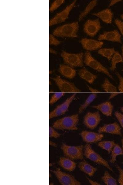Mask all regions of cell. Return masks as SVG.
I'll return each instance as SVG.
<instances>
[{"instance_id": "obj_1", "label": "cell", "mask_w": 123, "mask_h": 185, "mask_svg": "<svg viewBox=\"0 0 123 185\" xmlns=\"http://www.w3.org/2000/svg\"><path fill=\"white\" fill-rule=\"evenodd\" d=\"M79 120L77 114L65 117L55 121L53 124V127L59 130H76L77 129Z\"/></svg>"}, {"instance_id": "obj_2", "label": "cell", "mask_w": 123, "mask_h": 185, "mask_svg": "<svg viewBox=\"0 0 123 185\" xmlns=\"http://www.w3.org/2000/svg\"><path fill=\"white\" fill-rule=\"evenodd\" d=\"M79 28L77 22L66 24L57 27L53 32L54 35L57 37H77Z\"/></svg>"}, {"instance_id": "obj_3", "label": "cell", "mask_w": 123, "mask_h": 185, "mask_svg": "<svg viewBox=\"0 0 123 185\" xmlns=\"http://www.w3.org/2000/svg\"><path fill=\"white\" fill-rule=\"evenodd\" d=\"M83 148L82 145L70 146L65 143H63L61 146L65 156L72 160L83 159Z\"/></svg>"}, {"instance_id": "obj_4", "label": "cell", "mask_w": 123, "mask_h": 185, "mask_svg": "<svg viewBox=\"0 0 123 185\" xmlns=\"http://www.w3.org/2000/svg\"><path fill=\"white\" fill-rule=\"evenodd\" d=\"M61 56L64 63L72 68L82 67L83 65V53H71L65 51H62Z\"/></svg>"}, {"instance_id": "obj_5", "label": "cell", "mask_w": 123, "mask_h": 185, "mask_svg": "<svg viewBox=\"0 0 123 185\" xmlns=\"http://www.w3.org/2000/svg\"><path fill=\"white\" fill-rule=\"evenodd\" d=\"M84 62L86 66L98 72L104 74L110 78L113 79L112 76L107 68L93 57L89 51H87L85 54Z\"/></svg>"}, {"instance_id": "obj_6", "label": "cell", "mask_w": 123, "mask_h": 185, "mask_svg": "<svg viewBox=\"0 0 123 185\" xmlns=\"http://www.w3.org/2000/svg\"><path fill=\"white\" fill-rule=\"evenodd\" d=\"M84 154L86 158L98 164L103 166L111 171H113L107 161L95 152L89 144H87L85 146Z\"/></svg>"}, {"instance_id": "obj_7", "label": "cell", "mask_w": 123, "mask_h": 185, "mask_svg": "<svg viewBox=\"0 0 123 185\" xmlns=\"http://www.w3.org/2000/svg\"><path fill=\"white\" fill-rule=\"evenodd\" d=\"M55 175L60 183L62 185H80L81 183L73 176L62 171L57 168L51 171Z\"/></svg>"}, {"instance_id": "obj_8", "label": "cell", "mask_w": 123, "mask_h": 185, "mask_svg": "<svg viewBox=\"0 0 123 185\" xmlns=\"http://www.w3.org/2000/svg\"><path fill=\"white\" fill-rule=\"evenodd\" d=\"M62 92H81L73 83L63 79L58 76L52 78Z\"/></svg>"}, {"instance_id": "obj_9", "label": "cell", "mask_w": 123, "mask_h": 185, "mask_svg": "<svg viewBox=\"0 0 123 185\" xmlns=\"http://www.w3.org/2000/svg\"><path fill=\"white\" fill-rule=\"evenodd\" d=\"M76 0L73 1L67 6L62 11L59 12L49 21V26H50L64 22L67 18L69 13L75 6Z\"/></svg>"}, {"instance_id": "obj_10", "label": "cell", "mask_w": 123, "mask_h": 185, "mask_svg": "<svg viewBox=\"0 0 123 185\" xmlns=\"http://www.w3.org/2000/svg\"><path fill=\"white\" fill-rule=\"evenodd\" d=\"M100 121L101 117L99 112H89L85 116L83 123L85 126L88 128L93 129L97 126Z\"/></svg>"}, {"instance_id": "obj_11", "label": "cell", "mask_w": 123, "mask_h": 185, "mask_svg": "<svg viewBox=\"0 0 123 185\" xmlns=\"http://www.w3.org/2000/svg\"><path fill=\"white\" fill-rule=\"evenodd\" d=\"M101 27L98 19L95 20L89 19L85 23L84 26V31L87 35L91 36H94L97 33Z\"/></svg>"}, {"instance_id": "obj_12", "label": "cell", "mask_w": 123, "mask_h": 185, "mask_svg": "<svg viewBox=\"0 0 123 185\" xmlns=\"http://www.w3.org/2000/svg\"><path fill=\"white\" fill-rule=\"evenodd\" d=\"M83 141L88 143H95L101 140L103 135L100 133L84 130L80 134Z\"/></svg>"}, {"instance_id": "obj_13", "label": "cell", "mask_w": 123, "mask_h": 185, "mask_svg": "<svg viewBox=\"0 0 123 185\" xmlns=\"http://www.w3.org/2000/svg\"><path fill=\"white\" fill-rule=\"evenodd\" d=\"M83 47L87 51H93L101 47L103 44L102 42L86 38L82 39L80 41Z\"/></svg>"}, {"instance_id": "obj_14", "label": "cell", "mask_w": 123, "mask_h": 185, "mask_svg": "<svg viewBox=\"0 0 123 185\" xmlns=\"http://www.w3.org/2000/svg\"><path fill=\"white\" fill-rule=\"evenodd\" d=\"M98 132L99 133H105L112 134L121 135V127L116 122L105 125L99 128Z\"/></svg>"}, {"instance_id": "obj_15", "label": "cell", "mask_w": 123, "mask_h": 185, "mask_svg": "<svg viewBox=\"0 0 123 185\" xmlns=\"http://www.w3.org/2000/svg\"><path fill=\"white\" fill-rule=\"evenodd\" d=\"M99 40H107L121 43V36L117 30L105 32L98 37Z\"/></svg>"}, {"instance_id": "obj_16", "label": "cell", "mask_w": 123, "mask_h": 185, "mask_svg": "<svg viewBox=\"0 0 123 185\" xmlns=\"http://www.w3.org/2000/svg\"><path fill=\"white\" fill-rule=\"evenodd\" d=\"M92 108L97 109L104 115L111 116L112 115L113 106L109 101H106L92 106Z\"/></svg>"}, {"instance_id": "obj_17", "label": "cell", "mask_w": 123, "mask_h": 185, "mask_svg": "<svg viewBox=\"0 0 123 185\" xmlns=\"http://www.w3.org/2000/svg\"><path fill=\"white\" fill-rule=\"evenodd\" d=\"M59 72L63 76L69 79L74 77L76 73V70L73 68L65 64L60 66Z\"/></svg>"}, {"instance_id": "obj_18", "label": "cell", "mask_w": 123, "mask_h": 185, "mask_svg": "<svg viewBox=\"0 0 123 185\" xmlns=\"http://www.w3.org/2000/svg\"><path fill=\"white\" fill-rule=\"evenodd\" d=\"M60 166L63 169L69 171L74 170L76 163L72 160L66 157H61L59 161Z\"/></svg>"}, {"instance_id": "obj_19", "label": "cell", "mask_w": 123, "mask_h": 185, "mask_svg": "<svg viewBox=\"0 0 123 185\" xmlns=\"http://www.w3.org/2000/svg\"><path fill=\"white\" fill-rule=\"evenodd\" d=\"M92 14L98 17L106 23H112L113 14L111 10L109 9H105L97 13H93Z\"/></svg>"}, {"instance_id": "obj_20", "label": "cell", "mask_w": 123, "mask_h": 185, "mask_svg": "<svg viewBox=\"0 0 123 185\" xmlns=\"http://www.w3.org/2000/svg\"><path fill=\"white\" fill-rule=\"evenodd\" d=\"M78 74L81 78L90 84L93 83L97 77L96 75L92 73L85 68L79 70Z\"/></svg>"}, {"instance_id": "obj_21", "label": "cell", "mask_w": 123, "mask_h": 185, "mask_svg": "<svg viewBox=\"0 0 123 185\" xmlns=\"http://www.w3.org/2000/svg\"><path fill=\"white\" fill-rule=\"evenodd\" d=\"M80 169L89 176H93L97 170V169L92 166L85 161L80 162L78 164Z\"/></svg>"}, {"instance_id": "obj_22", "label": "cell", "mask_w": 123, "mask_h": 185, "mask_svg": "<svg viewBox=\"0 0 123 185\" xmlns=\"http://www.w3.org/2000/svg\"><path fill=\"white\" fill-rule=\"evenodd\" d=\"M76 94V93H74L68 98L63 102L56 107L62 115H63L67 112L70 104L75 98Z\"/></svg>"}, {"instance_id": "obj_23", "label": "cell", "mask_w": 123, "mask_h": 185, "mask_svg": "<svg viewBox=\"0 0 123 185\" xmlns=\"http://www.w3.org/2000/svg\"><path fill=\"white\" fill-rule=\"evenodd\" d=\"M97 96V93H93L90 94L87 97L84 102L79 107L78 109L79 113H81L85 110L96 98Z\"/></svg>"}, {"instance_id": "obj_24", "label": "cell", "mask_w": 123, "mask_h": 185, "mask_svg": "<svg viewBox=\"0 0 123 185\" xmlns=\"http://www.w3.org/2000/svg\"><path fill=\"white\" fill-rule=\"evenodd\" d=\"M111 60V66L110 69L112 71L115 70L117 64L123 62L121 56L117 51H115Z\"/></svg>"}, {"instance_id": "obj_25", "label": "cell", "mask_w": 123, "mask_h": 185, "mask_svg": "<svg viewBox=\"0 0 123 185\" xmlns=\"http://www.w3.org/2000/svg\"><path fill=\"white\" fill-rule=\"evenodd\" d=\"M115 52L114 49L113 48H101L98 51L99 54L106 58L109 61L111 59Z\"/></svg>"}, {"instance_id": "obj_26", "label": "cell", "mask_w": 123, "mask_h": 185, "mask_svg": "<svg viewBox=\"0 0 123 185\" xmlns=\"http://www.w3.org/2000/svg\"><path fill=\"white\" fill-rule=\"evenodd\" d=\"M102 88L106 92H117L116 87L112 84L107 78H105L101 85Z\"/></svg>"}, {"instance_id": "obj_27", "label": "cell", "mask_w": 123, "mask_h": 185, "mask_svg": "<svg viewBox=\"0 0 123 185\" xmlns=\"http://www.w3.org/2000/svg\"><path fill=\"white\" fill-rule=\"evenodd\" d=\"M114 141H103L99 142L98 146L102 149L106 150L109 153H110L116 145Z\"/></svg>"}, {"instance_id": "obj_28", "label": "cell", "mask_w": 123, "mask_h": 185, "mask_svg": "<svg viewBox=\"0 0 123 185\" xmlns=\"http://www.w3.org/2000/svg\"><path fill=\"white\" fill-rule=\"evenodd\" d=\"M122 154V149L118 144H116L111 151L110 162L112 163H114L117 156Z\"/></svg>"}, {"instance_id": "obj_29", "label": "cell", "mask_w": 123, "mask_h": 185, "mask_svg": "<svg viewBox=\"0 0 123 185\" xmlns=\"http://www.w3.org/2000/svg\"><path fill=\"white\" fill-rule=\"evenodd\" d=\"M97 3V0H93L91 2L79 15V20L81 21L96 6Z\"/></svg>"}, {"instance_id": "obj_30", "label": "cell", "mask_w": 123, "mask_h": 185, "mask_svg": "<svg viewBox=\"0 0 123 185\" xmlns=\"http://www.w3.org/2000/svg\"><path fill=\"white\" fill-rule=\"evenodd\" d=\"M102 179L106 185H116L117 184L116 180L107 171L105 172L102 177Z\"/></svg>"}, {"instance_id": "obj_31", "label": "cell", "mask_w": 123, "mask_h": 185, "mask_svg": "<svg viewBox=\"0 0 123 185\" xmlns=\"http://www.w3.org/2000/svg\"><path fill=\"white\" fill-rule=\"evenodd\" d=\"M65 94V93L62 92L54 93L50 99L49 101L50 104V105H53L63 96Z\"/></svg>"}, {"instance_id": "obj_32", "label": "cell", "mask_w": 123, "mask_h": 185, "mask_svg": "<svg viewBox=\"0 0 123 185\" xmlns=\"http://www.w3.org/2000/svg\"><path fill=\"white\" fill-rule=\"evenodd\" d=\"M65 1L63 0H56L54 1L51 4L49 11L52 12L58 9L62 4L64 3Z\"/></svg>"}, {"instance_id": "obj_33", "label": "cell", "mask_w": 123, "mask_h": 185, "mask_svg": "<svg viewBox=\"0 0 123 185\" xmlns=\"http://www.w3.org/2000/svg\"><path fill=\"white\" fill-rule=\"evenodd\" d=\"M116 75L119 80L118 89L120 93L123 92V77L118 72H116Z\"/></svg>"}, {"instance_id": "obj_34", "label": "cell", "mask_w": 123, "mask_h": 185, "mask_svg": "<svg viewBox=\"0 0 123 185\" xmlns=\"http://www.w3.org/2000/svg\"><path fill=\"white\" fill-rule=\"evenodd\" d=\"M61 134L58 133L53 127H49V136L50 138H57L60 137Z\"/></svg>"}, {"instance_id": "obj_35", "label": "cell", "mask_w": 123, "mask_h": 185, "mask_svg": "<svg viewBox=\"0 0 123 185\" xmlns=\"http://www.w3.org/2000/svg\"><path fill=\"white\" fill-rule=\"evenodd\" d=\"M61 41L55 38L53 35L49 34V44L50 45L57 46L59 44Z\"/></svg>"}, {"instance_id": "obj_36", "label": "cell", "mask_w": 123, "mask_h": 185, "mask_svg": "<svg viewBox=\"0 0 123 185\" xmlns=\"http://www.w3.org/2000/svg\"><path fill=\"white\" fill-rule=\"evenodd\" d=\"M114 115L123 130V114L118 111H116Z\"/></svg>"}, {"instance_id": "obj_37", "label": "cell", "mask_w": 123, "mask_h": 185, "mask_svg": "<svg viewBox=\"0 0 123 185\" xmlns=\"http://www.w3.org/2000/svg\"><path fill=\"white\" fill-rule=\"evenodd\" d=\"M116 166L119 172V183L120 185H123V169L118 165Z\"/></svg>"}, {"instance_id": "obj_38", "label": "cell", "mask_w": 123, "mask_h": 185, "mask_svg": "<svg viewBox=\"0 0 123 185\" xmlns=\"http://www.w3.org/2000/svg\"><path fill=\"white\" fill-rule=\"evenodd\" d=\"M114 22L123 36V22L116 19Z\"/></svg>"}, {"instance_id": "obj_39", "label": "cell", "mask_w": 123, "mask_h": 185, "mask_svg": "<svg viewBox=\"0 0 123 185\" xmlns=\"http://www.w3.org/2000/svg\"><path fill=\"white\" fill-rule=\"evenodd\" d=\"M87 87L89 91H90L91 92L96 93L97 92H100L99 90H98L95 88H93L89 86L88 85Z\"/></svg>"}, {"instance_id": "obj_40", "label": "cell", "mask_w": 123, "mask_h": 185, "mask_svg": "<svg viewBox=\"0 0 123 185\" xmlns=\"http://www.w3.org/2000/svg\"><path fill=\"white\" fill-rule=\"evenodd\" d=\"M87 179L89 183L91 184L92 185H101L100 183H99L95 181H94L93 180L88 178H87Z\"/></svg>"}, {"instance_id": "obj_41", "label": "cell", "mask_w": 123, "mask_h": 185, "mask_svg": "<svg viewBox=\"0 0 123 185\" xmlns=\"http://www.w3.org/2000/svg\"><path fill=\"white\" fill-rule=\"evenodd\" d=\"M120 92H112L111 93L109 97V99H111L116 96L117 95L121 94Z\"/></svg>"}, {"instance_id": "obj_42", "label": "cell", "mask_w": 123, "mask_h": 185, "mask_svg": "<svg viewBox=\"0 0 123 185\" xmlns=\"http://www.w3.org/2000/svg\"><path fill=\"white\" fill-rule=\"evenodd\" d=\"M121 0H112L111 1L110 3H109V6H111L115 4H116V3L119 2L120 1H121Z\"/></svg>"}, {"instance_id": "obj_43", "label": "cell", "mask_w": 123, "mask_h": 185, "mask_svg": "<svg viewBox=\"0 0 123 185\" xmlns=\"http://www.w3.org/2000/svg\"><path fill=\"white\" fill-rule=\"evenodd\" d=\"M49 52L50 53L54 54H55L57 53V52L55 50L52 49L50 47L49 48Z\"/></svg>"}, {"instance_id": "obj_44", "label": "cell", "mask_w": 123, "mask_h": 185, "mask_svg": "<svg viewBox=\"0 0 123 185\" xmlns=\"http://www.w3.org/2000/svg\"><path fill=\"white\" fill-rule=\"evenodd\" d=\"M49 145L54 147H56L57 146V144L55 143L50 140L49 141Z\"/></svg>"}, {"instance_id": "obj_45", "label": "cell", "mask_w": 123, "mask_h": 185, "mask_svg": "<svg viewBox=\"0 0 123 185\" xmlns=\"http://www.w3.org/2000/svg\"><path fill=\"white\" fill-rule=\"evenodd\" d=\"M121 142L122 144V154H123V138L121 139Z\"/></svg>"}, {"instance_id": "obj_46", "label": "cell", "mask_w": 123, "mask_h": 185, "mask_svg": "<svg viewBox=\"0 0 123 185\" xmlns=\"http://www.w3.org/2000/svg\"><path fill=\"white\" fill-rule=\"evenodd\" d=\"M122 61L123 62V46H122Z\"/></svg>"}, {"instance_id": "obj_47", "label": "cell", "mask_w": 123, "mask_h": 185, "mask_svg": "<svg viewBox=\"0 0 123 185\" xmlns=\"http://www.w3.org/2000/svg\"><path fill=\"white\" fill-rule=\"evenodd\" d=\"M121 110L123 112V106L121 107L120 108Z\"/></svg>"}, {"instance_id": "obj_48", "label": "cell", "mask_w": 123, "mask_h": 185, "mask_svg": "<svg viewBox=\"0 0 123 185\" xmlns=\"http://www.w3.org/2000/svg\"><path fill=\"white\" fill-rule=\"evenodd\" d=\"M121 17L122 19H123V14L121 15Z\"/></svg>"}]
</instances>
